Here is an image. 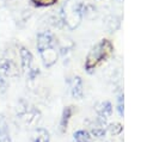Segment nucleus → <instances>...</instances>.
I'll return each mask as SVG.
<instances>
[{"instance_id": "f257e3e1", "label": "nucleus", "mask_w": 153, "mask_h": 142, "mask_svg": "<svg viewBox=\"0 0 153 142\" xmlns=\"http://www.w3.org/2000/svg\"><path fill=\"white\" fill-rule=\"evenodd\" d=\"M112 51H114L112 43L109 39H102L88 53V55L86 57V61H85V68H86V70L87 72L93 70L103 61L108 60L111 56Z\"/></svg>"}, {"instance_id": "f03ea898", "label": "nucleus", "mask_w": 153, "mask_h": 142, "mask_svg": "<svg viewBox=\"0 0 153 142\" xmlns=\"http://www.w3.org/2000/svg\"><path fill=\"white\" fill-rule=\"evenodd\" d=\"M49 48H54V38L49 32H43L39 33L37 36V49L41 51L49 49Z\"/></svg>"}, {"instance_id": "7ed1b4c3", "label": "nucleus", "mask_w": 153, "mask_h": 142, "mask_svg": "<svg viewBox=\"0 0 153 142\" xmlns=\"http://www.w3.org/2000/svg\"><path fill=\"white\" fill-rule=\"evenodd\" d=\"M19 55H20V60H22V67L24 70H27L29 73L32 70L31 69V63H32V54L30 53L29 49H26L25 47H20L19 50Z\"/></svg>"}, {"instance_id": "20e7f679", "label": "nucleus", "mask_w": 153, "mask_h": 142, "mask_svg": "<svg viewBox=\"0 0 153 142\" xmlns=\"http://www.w3.org/2000/svg\"><path fill=\"white\" fill-rule=\"evenodd\" d=\"M72 115H73V106H67V107L63 109L62 116H61V121H60V130H61V132H66L67 126H68V122H69Z\"/></svg>"}, {"instance_id": "39448f33", "label": "nucleus", "mask_w": 153, "mask_h": 142, "mask_svg": "<svg viewBox=\"0 0 153 142\" xmlns=\"http://www.w3.org/2000/svg\"><path fill=\"white\" fill-rule=\"evenodd\" d=\"M72 94H73V97L78 98V99H80L82 97V82L79 76L74 78L73 86H72Z\"/></svg>"}, {"instance_id": "423d86ee", "label": "nucleus", "mask_w": 153, "mask_h": 142, "mask_svg": "<svg viewBox=\"0 0 153 142\" xmlns=\"http://www.w3.org/2000/svg\"><path fill=\"white\" fill-rule=\"evenodd\" d=\"M49 140H50V136L45 129L39 128L36 130L33 136V142H49Z\"/></svg>"}, {"instance_id": "0eeeda50", "label": "nucleus", "mask_w": 153, "mask_h": 142, "mask_svg": "<svg viewBox=\"0 0 153 142\" xmlns=\"http://www.w3.org/2000/svg\"><path fill=\"white\" fill-rule=\"evenodd\" d=\"M75 142H91V134L86 130H78L74 132Z\"/></svg>"}, {"instance_id": "6e6552de", "label": "nucleus", "mask_w": 153, "mask_h": 142, "mask_svg": "<svg viewBox=\"0 0 153 142\" xmlns=\"http://www.w3.org/2000/svg\"><path fill=\"white\" fill-rule=\"evenodd\" d=\"M10 136V130H8V124L5 119V117H0V137Z\"/></svg>"}, {"instance_id": "1a4fd4ad", "label": "nucleus", "mask_w": 153, "mask_h": 142, "mask_svg": "<svg viewBox=\"0 0 153 142\" xmlns=\"http://www.w3.org/2000/svg\"><path fill=\"white\" fill-rule=\"evenodd\" d=\"M30 2L36 7H48L57 2V0H30Z\"/></svg>"}, {"instance_id": "9d476101", "label": "nucleus", "mask_w": 153, "mask_h": 142, "mask_svg": "<svg viewBox=\"0 0 153 142\" xmlns=\"http://www.w3.org/2000/svg\"><path fill=\"white\" fill-rule=\"evenodd\" d=\"M122 125L120 124V123H115V124H111L110 126H109V130H110V132L111 134H114V135H118L121 131H122Z\"/></svg>"}, {"instance_id": "9b49d317", "label": "nucleus", "mask_w": 153, "mask_h": 142, "mask_svg": "<svg viewBox=\"0 0 153 142\" xmlns=\"http://www.w3.org/2000/svg\"><path fill=\"white\" fill-rule=\"evenodd\" d=\"M91 135H93V136H96V137H103L104 135H105V130L104 129H99V128H96V129H92V131H91Z\"/></svg>"}, {"instance_id": "f8f14e48", "label": "nucleus", "mask_w": 153, "mask_h": 142, "mask_svg": "<svg viewBox=\"0 0 153 142\" xmlns=\"http://www.w3.org/2000/svg\"><path fill=\"white\" fill-rule=\"evenodd\" d=\"M0 142H12L10 136H5V137H0Z\"/></svg>"}]
</instances>
